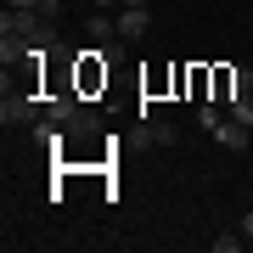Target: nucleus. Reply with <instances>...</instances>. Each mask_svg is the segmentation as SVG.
<instances>
[{"instance_id":"f257e3e1","label":"nucleus","mask_w":253,"mask_h":253,"mask_svg":"<svg viewBox=\"0 0 253 253\" xmlns=\"http://www.w3.org/2000/svg\"><path fill=\"white\" fill-rule=\"evenodd\" d=\"M40 113V101L34 96H28V90H6V101H0V124H28V118H34Z\"/></svg>"},{"instance_id":"f03ea898","label":"nucleus","mask_w":253,"mask_h":253,"mask_svg":"<svg viewBox=\"0 0 253 253\" xmlns=\"http://www.w3.org/2000/svg\"><path fill=\"white\" fill-rule=\"evenodd\" d=\"M84 34L101 45V56H113V51H118V17H107V11H96V17L84 23Z\"/></svg>"},{"instance_id":"7ed1b4c3","label":"nucleus","mask_w":253,"mask_h":253,"mask_svg":"<svg viewBox=\"0 0 253 253\" xmlns=\"http://www.w3.org/2000/svg\"><path fill=\"white\" fill-rule=\"evenodd\" d=\"M146 23H152V11H146V6H124V11H118V40H141Z\"/></svg>"},{"instance_id":"20e7f679","label":"nucleus","mask_w":253,"mask_h":253,"mask_svg":"<svg viewBox=\"0 0 253 253\" xmlns=\"http://www.w3.org/2000/svg\"><path fill=\"white\" fill-rule=\"evenodd\" d=\"M248 135H253V129H248V124H236V118H225V124L214 129V141L225 146V152H242V146H248Z\"/></svg>"},{"instance_id":"39448f33","label":"nucleus","mask_w":253,"mask_h":253,"mask_svg":"<svg viewBox=\"0 0 253 253\" xmlns=\"http://www.w3.org/2000/svg\"><path fill=\"white\" fill-rule=\"evenodd\" d=\"M225 113L236 118V124H248V129H253V90H242V96H231V101H225Z\"/></svg>"},{"instance_id":"423d86ee","label":"nucleus","mask_w":253,"mask_h":253,"mask_svg":"<svg viewBox=\"0 0 253 253\" xmlns=\"http://www.w3.org/2000/svg\"><path fill=\"white\" fill-rule=\"evenodd\" d=\"M146 135H152L158 146H174V141H180V129H174L169 118H152V124H146Z\"/></svg>"},{"instance_id":"0eeeda50","label":"nucleus","mask_w":253,"mask_h":253,"mask_svg":"<svg viewBox=\"0 0 253 253\" xmlns=\"http://www.w3.org/2000/svg\"><path fill=\"white\" fill-rule=\"evenodd\" d=\"M197 118H203V129H208V135H214V129L225 124V107H219V101H208V107H203Z\"/></svg>"},{"instance_id":"6e6552de","label":"nucleus","mask_w":253,"mask_h":253,"mask_svg":"<svg viewBox=\"0 0 253 253\" xmlns=\"http://www.w3.org/2000/svg\"><path fill=\"white\" fill-rule=\"evenodd\" d=\"M34 141L40 146H62V129H56V124H34Z\"/></svg>"},{"instance_id":"1a4fd4ad","label":"nucleus","mask_w":253,"mask_h":253,"mask_svg":"<svg viewBox=\"0 0 253 253\" xmlns=\"http://www.w3.org/2000/svg\"><path fill=\"white\" fill-rule=\"evenodd\" d=\"M11 11H40V0H6Z\"/></svg>"},{"instance_id":"9d476101","label":"nucleus","mask_w":253,"mask_h":253,"mask_svg":"<svg viewBox=\"0 0 253 253\" xmlns=\"http://www.w3.org/2000/svg\"><path fill=\"white\" fill-rule=\"evenodd\" d=\"M242 236H248V242H253V214H248V219H242Z\"/></svg>"},{"instance_id":"9b49d317","label":"nucleus","mask_w":253,"mask_h":253,"mask_svg":"<svg viewBox=\"0 0 253 253\" xmlns=\"http://www.w3.org/2000/svg\"><path fill=\"white\" fill-rule=\"evenodd\" d=\"M96 6H101V11H107V6H124V0H96Z\"/></svg>"},{"instance_id":"f8f14e48","label":"nucleus","mask_w":253,"mask_h":253,"mask_svg":"<svg viewBox=\"0 0 253 253\" xmlns=\"http://www.w3.org/2000/svg\"><path fill=\"white\" fill-rule=\"evenodd\" d=\"M124 6H146V0H124Z\"/></svg>"}]
</instances>
